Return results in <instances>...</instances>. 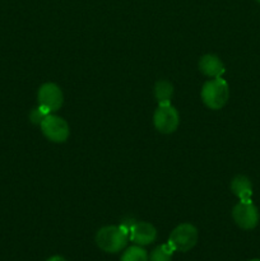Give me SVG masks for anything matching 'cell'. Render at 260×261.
<instances>
[{
	"mask_svg": "<svg viewBox=\"0 0 260 261\" xmlns=\"http://www.w3.org/2000/svg\"><path fill=\"white\" fill-rule=\"evenodd\" d=\"M129 229L124 226H106L96 233V244L102 251L117 254L127 246Z\"/></svg>",
	"mask_w": 260,
	"mask_h": 261,
	"instance_id": "obj_1",
	"label": "cell"
},
{
	"mask_svg": "<svg viewBox=\"0 0 260 261\" xmlns=\"http://www.w3.org/2000/svg\"><path fill=\"white\" fill-rule=\"evenodd\" d=\"M201 101L208 109L221 110L227 105L229 98L228 83L222 76L219 78H211L201 87Z\"/></svg>",
	"mask_w": 260,
	"mask_h": 261,
	"instance_id": "obj_2",
	"label": "cell"
},
{
	"mask_svg": "<svg viewBox=\"0 0 260 261\" xmlns=\"http://www.w3.org/2000/svg\"><path fill=\"white\" fill-rule=\"evenodd\" d=\"M198 229L191 223H181L173 228L168 237V244L175 251L188 252L195 247L198 242Z\"/></svg>",
	"mask_w": 260,
	"mask_h": 261,
	"instance_id": "obj_3",
	"label": "cell"
},
{
	"mask_svg": "<svg viewBox=\"0 0 260 261\" xmlns=\"http://www.w3.org/2000/svg\"><path fill=\"white\" fill-rule=\"evenodd\" d=\"M41 132L47 140L53 143H65L70 135V127L66 120L58 115L48 114L40 124Z\"/></svg>",
	"mask_w": 260,
	"mask_h": 261,
	"instance_id": "obj_4",
	"label": "cell"
},
{
	"mask_svg": "<svg viewBox=\"0 0 260 261\" xmlns=\"http://www.w3.org/2000/svg\"><path fill=\"white\" fill-rule=\"evenodd\" d=\"M153 124L161 134H172L180 125V115L172 105H158L153 115Z\"/></svg>",
	"mask_w": 260,
	"mask_h": 261,
	"instance_id": "obj_5",
	"label": "cell"
},
{
	"mask_svg": "<svg viewBox=\"0 0 260 261\" xmlns=\"http://www.w3.org/2000/svg\"><path fill=\"white\" fill-rule=\"evenodd\" d=\"M38 107L47 114L56 112L64 103V94L60 87L55 83H43L37 92Z\"/></svg>",
	"mask_w": 260,
	"mask_h": 261,
	"instance_id": "obj_6",
	"label": "cell"
},
{
	"mask_svg": "<svg viewBox=\"0 0 260 261\" xmlns=\"http://www.w3.org/2000/svg\"><path fill=\"white\" fill-rule=\"evenodd\" d=\"M232 218L240 228L250 231L257 226L260 216L252 201H239L232 209Z\"/></svg>",
	"mask_w": 260,
	"mask_h": 261,
	"instance_id": "obj_7",
	"label": "cell"
},
{
	"mask_svg": "<svg viewBox=\"0 0 260 261\" xmlns=\"http://www.w3.org/2000/svg\"><path fill=\"white\" fill-rule=\"evenodd\" d=\"M157 239V229L148 222H134L129 229V240L134 245L147 246Z\"/></svg>",
	"mask_w": 260,
	"mask_h": 261,
	"instance_id": "obj_8",
	"label": "cell"
},
{
	"mask_svg": "<svg viewBox=\"0 0 260 261\" xmlns=\"http://www.w3.org/2000/svg\"><path fill=\"white\" fill-rule=\"evenodd\" d=\"M199 70L209 78H219L224 73V64L221 59L213 54H206L199 60Z\"/></svg>",
	"mask_w": 260,
	"mask_h": 261,
	"instance_id": "obj_9",
	"label": "cell"
},
{
	"mask_svg": "<svg viewBox=\"0 0 260 261\" xmlns=\"http://www.w3.org/2000/svg\"><path fill=\"white\" fill-rule=\"evenodd\" d=\"M231 191L240 199V201H251L252 184L247 176H235L231 181Z\"/></svg>",
	"mask_w": 260,
	"mask_h": 261,
	"instance_id": "obj_10",
	"label": "cell"
},
{
	"mask_svg": "<svg viewBox=\"0 0 260 261\" xmlns=\"http://www.w3.org/2000/svg\"><path fill=\"white\" fill-rule=\"evenodd\" d=\"M173 96V86L171 82L158 81L154 86V97L158 105H170L171 98Z\"/></svg>",
	"mask_w": 260,
	"mask_h": 261,
	"instance_id": "obj_11",
	"label": "cell"
},
{
	"mask_svg": "<svg viewBox=\"0 0 260 261\" xmlns=\"http://www.w3.org/2000/svg\"><path fill=\"white\" fill-rule=\"evenodd\" d=\"M120 261H149V255L143 246L133 245L125 249Z\"/></svg>",
	"mask_w": 260,
	"mask_h": 261,
	"instance_id": "obj_12",
	"label": "cell"
},
{
	"mask_svg": "<svg viewBox=\"0 0 260 261\" xmlns=\"http://www.w3.org/2000/svg\"><path fill=\"white\" fill-rule=\"evenodd\" d=\"M175 250L171 247V245L163 244L154 247L149 255V261H172V256Z\"/></svg>",
	"mask_w": 260,
	"mask_h": 261,
	"instance_id": "obj_13",
	"label": "cell"
},
{
	"mask_svg": "<svg viewBox=\"0 0 260 261\" xmlns=\"http://www.w3.org/2000/svg\"><path fill=\"white\" fill-rule=\"evenodd\" d=\"M46 115H48L47 112L43 111L41 107H36V109H33L32 111H31L30 114V120L32 121V124H36V125H40L41 122H42V120L45 119Z\"/></svg>",
	"mask_w": 260,
	"mask_h": 261,
	"instance_id": "obj_14",
	"label": "cell"
},
{
	"mask_svg": "<svg viewBox=\"0 0 260 261\" xmlns=\"http://www.w3.org/2000/svg\"><path fill=\"white\" fill-rule=\"evenodd\" d=\"M46 261H68L65 257L60 256V255H55V256H51L50 259H47Z\"/></svg>",
	"mask_w": 260,
	"mask_h": 261,
	"instance_id": "obj_15",
	"label": "cell"
},
{
	"mask_svg": "<svg viewBox=\"0 0 260 261\" xmlns=\"http://www.w3.org/2000/svg\"><path fill=\"white\" fill-rule=\"evenodd\" d=\"M249 261H260V259H252V260H249Z\"/></svg>",
	"mask_w": 260,
	"mask_h": 261,
	"instance_id": "obj_16",
	"label": "cell"
},
{
	"mask_svg": "<svg viewBox=\"0 0 260 261\" xmlns=\"http://www.w3.org/2000/svg\"><path fill=\"white\" fill-rule=\"evenodd\" d=\"M256 2H257V3H259V4H260V0H256Z\"/></svg>",
	"mask_w": 260,
	"mask_h": 261,
	"instance_id": "obj_17",
	"label": "cell"
}]
</instances>
